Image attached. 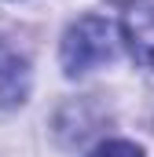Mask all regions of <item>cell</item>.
Returning <instances> with one entry per match:
<instances>
[{"label":"cell","mask_w":154,"mask_h":157,"mask_svg":"<svg viewBox=\"0 0 154 157\" xmlns=\"http://www.w3.org/2000/svg\"><path fill=\"white\" fill-rule=\"evenodd\" d=\"M117 51L114 26L99 15H84L63 37V70L66 73H88L99 62H110Z\"/></svg>","instance_id":"6da1fadb"},{"label":"cell","mask_w":154,"mask_h":157,"mask_svg":"<svg viewBox=\"0 0 154 157\" xmlns=\"http://www.w3.org/2000/svg\"><path fill=\"white\" fill-rule=\"evenodd\" d=\"M121 33H125L132 59L143 70H154V0H132L128 4V11L121 18Z\"/></svg>","instance_id":"7a4b0ae2"},{"label":"cell","mask_w":154,"mask_h":157,"mask_svg":"<svg viewBox=\"0 0 154 157\" xmlns=\"http://www.w3.org/2000/svg\"><path fill=\"white\" fill-rule=\"evenodd\" d=\"M26 91H30V70H26V59L0 48V117L15 113L22 102H26Z\"/></svg>","instance_id":"3957f363"},{"label":"cell","mask_w":154,"mask_h":157,"mask_svg":"<svg viewBox=\"0 0 154 157\" xmlns=\"http://www.w3.org/2000/svg\"><path fill=\"white\" fill-rule=\"evenodd\" d=\"M88 157H143V154H140V146L114 139V143H103V146H95V150H92Z\"/></svg>","instance_id":"277c9868"}]
</instances>
